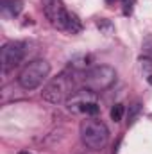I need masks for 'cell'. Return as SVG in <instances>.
Masks as SVG:
<instances>
[{"label": "cell", "mask_w": 152, "mask_h": 154, "mask_svg": "<svg viewBox=\"0 0 152 154\" xmlns=\"http://www.w3.org/2000/svg\"><path fill=\"white\" fill-rule=\"evenodd\" d=\"M81 140L88 149L100 151L106 147V143L109 140V131L104 122H100L97 118H90L81 124Z\"/></svg>", "instance_id": "6da1fadb"}, {"label": "cell", "mask_w": 152, "mask_h": 154, "mask_svg": "<svg viewBox=\"0 0 152 154\" xmlns=\"http://www.w3.org/2000/svg\"><path fill=\"white\" fill-rule=\"evenodd\" d=\"M43 99L52 104H61L72 99L74 95V77L68 72H63L57 77H54L45 88H43Z\"/></svg>", "instance_id": "7a4b0ae2"}, {"label": "cell", "mask_w": 152, "mask_h": 154, "mask_svg": "<svg viewBox=\"0 0 152 154\" xmlns=\"http://www.w3.org/2000/svg\"><path fill=\"white\" fill-rule=\"evenodd\" d=\"M48 74H50V65L45 59H34L23 66L18 77V82L25 90H34L48 77Z\"/></svg>", "instance_id": "3957f363"}, {"label": "cell", "mask_w": 152, "mask_h": 154, "mask_svg": "<svg viewBox=\"0 0 152 154\" xmlns=\"http://www.w3.org/2000/svg\"><path fill=\"white\" fill-rule=\"evenodd\" d=\"M114 79H116V72L111 66H95L93 70H90L86 74L84 84H86V90L99 93V91L108 90L114 82Z\"/></svg>", "instance_id": "277c9868"}, {"label": "cell", "mask_w": 152, "mask_h": 154, "mask_svg": "<svg viewBox=\"0 0 152 154\" xmlns=\"http://www.w3.org/2000/svg\"><path fill=\"white\" fill-rule=\"evenodd\" d=\"M43 11L45 16L50 20V23L61 31H66V23L70 18V13L63 5L61 0H43Z\"/></svg>", "instance_id": "5b68a950"}, {"label": "cell", "mask_w": 152, "mask_h": 154, "mask_svg": "<svg viewBox=\"0 0 152 154\" xmlns=\"http://www.w3.org/2000/svg\"><path fill=\"white\" fill-rule=\"evenodd\" d=\"M0 57H2V68L11 70L22 63V59L25 57V48L22 43H5L2 47Z\"/></svg>", "instance_id": "8992f818"}, {"label": "cell", "mask_w": 152, "mask_h": 154, "mask_svg": "<svg viewBox=\"0 0 152 154\" xmlns=\"http://www.w3.org/2000/svg\"><path fill=\"white\" fill-rule=\"evenodd\" d=\"M0 9H2V14H4V16L14 18V16H18V14L22 13L23 2H22V0H4L2 5H0Z\"/></svg>", "instance_id": "52a82bcc"}, {"label": "cell", "mask_w": 152, "mask_h": 154, "mask_svg": "<svg viewBox=\"0 0 152 154\" xmlns=\"http://www.w3.org/2000/svg\"><path fill=\"white\" fill-rule=\"evenodd\" d=\"M81 29H82V23H81V20L77 18L74 13H70L68 23H66V31H68V32H72V34H77V32H81Z\"/></svg>", "instance_id": "ba28073f"}, {"label": "cell", "mask_w": 152, "mask_h": 154, "mask_svg": "<svg viewBox=\"0 0 152 154\" xmlns=\"http://www.w3.org/2000/svg\"><path fill=\"white\" fill-rule=\"evenodd\" d=\"M81 111L86 113V115H97V113L100 111V106H99L95 100H90V102H86V104L81 108Z\"/></svg>", "instance_id": "9c48e42d"}, {"label": "cell", "mask_w": 152, "mask_h": 154, "mask_svg": "<svg viewBox=\"0 0 152 154\" xmlns=\"http://www.w3.org/2000/svg\"><path fill=\"white\" fill-rule=\"evenodd\" d=\"M122 116H123V104H114L111 108V118L114 122H120Z\"/></svg>", "instance_id": "30bf717a"}, {"label": "cell", "mask_w": 152, "mask_h": 154, "mask_svg": "<svg viewBox=\"0 0 152 154\" xmlns=\"http://www.w3.org/2000/svg\"><path fill=\"white\" fill-rule=\"evenodd\" d=\"M123 4H125V5L129 7V11H131V5L134 4V0H123Z\"/></svg>", "instance_id": "8fae6325"}, {"label": "cell", "mask_w": 152, "mask_h": 154, "mask_svg": "<svg viewBox=\"0 0 152 154\" xmlns=\"http://www.w3.org/2000/svg\"><path fill=\"white\" fill-rule=\"evenodd\" d=\"M18 154H32V152H29V151H20Z\"/></svg>", "instance_id": "7c38bea8"}, {"label": "cell", "mask_w": 152, "mask_h": 154, "mask_svg": "<svg viewBox=\"0 0 152 154\" xmlns=\"http://www.w3.org/2000/svg\"><path fill=\"white\" fill-rule=\"evenodd\" d=\"M149 82H152V75H150V77H149Z\"/></svg>", "instance_id": "4fadbf2b"}, {"label": "cell", "mask_w": 152, "mask_h": 154, "mask_svg": "<svg viewBox=\"0 0 152 154\" xmlns=\"http://www.w3.org/2000/svg\"><path fill=\"white\" fill-rule=\"evenodd\" d=\"M108 2H113V0H108Z\"/></svg>", "instance_id": "5bb4252c"}]
</instances>
